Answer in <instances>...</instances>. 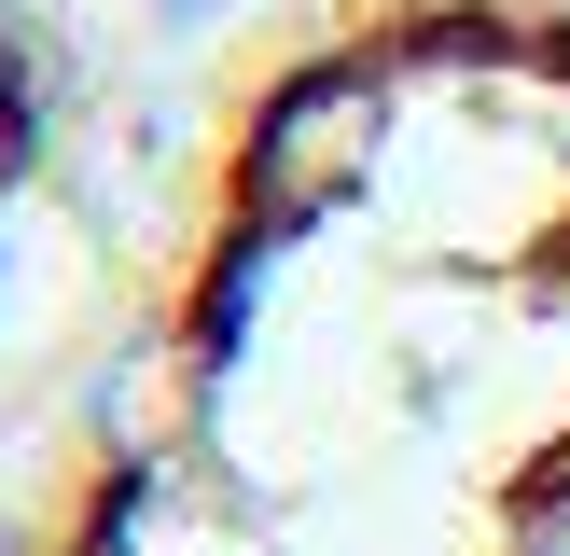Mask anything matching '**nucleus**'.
Masks as SVG:
<instances>
[{
    "label": "nucleus",
    "mask_w": 570,
    "mask_h": 556,
    "mask_svg": "<svg viewBox=\"0 0 570 556\" xmlns=\"http://www.w3.org/2000/svg\"><path fill=\"white\" fill-rule=\"evenodd\" d=\"M0 556H570V0H250Z\"/></svg>",
    "instance_id": "obj_1"
},
{
    "label": "nucleus",
    "mask_w": 570,
    "mask_h": 556,
    "mask_svg": "<svg viewBox=\"0 0 570 556\" xmlns=\"http://www.w3.org/2000/svg\"><path fill=\"white\" fill-rule=\"evenodd\" d=\"M126 209H98V153H83V56L56 0H0V445L42 417L70 348L98 334V292L126 265Z\"/></svg>",
    "instance_id": "obj_2"
}]
</instances>
